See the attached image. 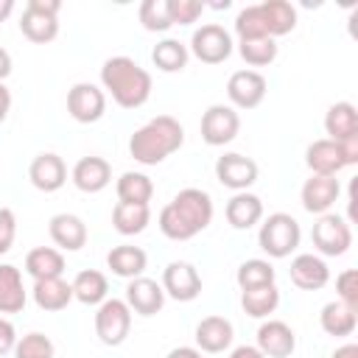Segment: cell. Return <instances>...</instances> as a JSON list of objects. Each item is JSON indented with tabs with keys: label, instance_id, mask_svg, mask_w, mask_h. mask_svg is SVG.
<instances>
[{
	"label": "cell",
	"instance_id": "3957f363",
	"mask_svg": "<svg viewBox=\"0 0 358 358\" xmlns=\"http://www.w3.org/2000/svg\"><path fill=\"white\" fill-rule=\"evenodd\" d=\"M185 143V129L171 115H157L145 126H140L129 140V154L140 165H159Z\"/></svg>",
	"mask_w": 358,
	"mask_h": 358
},
{
	"label": "cell",
	"instance_id": "ffe728a7",
	"mask_svg": "<svg viewBox=\"0 0 358 358\" xmlns=\"http://www.w3.org/2000/svg\"><path fill=\"white\" fill-rule=\"evenodd\" d=\"M305 162H308L310 173H316V176H336L341 168H347L338 143H336V140H327V137H324V140H313V143L308 145Z\"/></svg>",
	"mask_w": 358,
	"mask_h": 358
},
{
	"label": "cell",
	"instance_id": "816d5d0a",
	"mask_svg": "<svg viewBox=\"0 0 358 358\" xmlns=\"http://www.w3.org/2000/svg\"><path fill=\"white\" fill-rule=\"evenodd\" d=\"M0 255H3V252H0Z\"/></svg>",
	"mask_w": 358,
	"mask_h": 358
},
{
	"label": "cell",
	"instance_id": "cb8c5ba5",
	"mask_svg": "<svg viewBox=\"0 0 358 358\" xmlns=\"http://www.w3.org/2000/svg\"><path fill=\"white\" fill-rule=\"evenodd\" d=\"M28 302V291L22 285V274L17 266H0V313H20Z\"/></svg>",
	"mask_w": 358,
	"mask_h": 358
},
{
	"label": "cell",
	"instance_id": "e0dca14e",
	"mask_svg": "<svg viewBox=\"0 0 358 358\" xmlns=\"http://www.w3.org/2000/svg\"><path fill=\"white\" fill-rule=\"evenodd\" d=\"M341 185L336 176H316L310 173V179L302 185V207L313 215H324L336 201H338Z\"/></svg>",
	"mask_w": 358,
	"mask_h": 358
},
{
	"label": "cell",
	"instance_id": "30bf717a",
	"mask_svg": "<svg viewBox=\"0 0 358 358\" xmlns=\"http://www.w3.org/2000/svg\"><path fill=\"white\" fill-rule=\"evenodd\" d=\"M67 112L73 120L78 123H95L103 117L106 112V95L101 87L90 84V81H78L70 87L67 92Z\"/></svg>",
	"mask_w": 358,
	"mask_h": 358
},
{
	"label": "cell",
	"instance_id": "60d3db41",
	"mask_svg": "<svg viewBox=\"0 0 358 358\" xmlns=\"http://www.w3.org/2000/svg\"><path fill=\"white\" fill-rule=\"evenodd\" d=\"M336 291H338V302L358 310V271L355 268H344L336 277Z\"/></svg>",
	"mask_w": 358,
	"mask_h": 358
},
{
	"label": "cell",
	"instance_id": "52a82bcc",
	"mask_svg": "<svg viewBox=\"0 0 358 358\" xmlns=\"http://www.w3.org/2000/svg\"><path fill=\"white\" fill-rule=\"evenodd\" d=\"M190 50H193V56H196L199 62H204V64H221V62H227L229 53H232V36H229V31H227L224 25L207 22V25H201V28L193 31V36H190Z\"/></svg>",
	"mask_w": 358,
	"mask_h": 358
},
{
	"label": "cell",
	"instance_id": "d590c367",
	"mask_svg": "<svg viewBox=\"0 0 358 358\" xmlns=\"http://www.w3.org/2000/svg\"><path fill=\"white\" fill-rule=\"evenodd\" d=\"M241 291H249V288H260V285H271L274 282V266L268 260H260V257H252V260H243L238 266V274H235Z\"/></svg>",
	"mask_w": 358,
	"mask_h": 358
},
{
	"label": "cell",
	"instance_id": "6da1fadb",
	"mask_svg": "<svg viewBox=\"0 0 358 358\" xmlns=\"http://www.w3.org/2000/svg\"><path fill=\"white\" fill-rule=\"evenodd\" d=\"M213 221V199L199 187H185L159 213V229L171 241H190Z\"/></svg>",
	"mask_w": 358,
	"mask_h": 358
},
{
	"label": "cell",
	"instance_id": "ac0fdd59",
	"mask_svg": "<svg viewBox=\"0 0 358 358\" xmlns=\"http://www.w3.org/2000/svg\"><path fill=\"white\" fill-rule=\"evenodd\" d=\"M327 280H330V268H327V263L319 255L305 252V255H296L291 260V282L296 288H302V291H319V288L327 285Z\"/></svg>",
	"mask_w": 358,
	"mask_h": 358
},
{
	"label": "cell",
	"instance_id": "8d00e7d4",
	"mask_svg": "<svg viewBox=\"0 0 358 358\" xmlns=\"http://www.w3.org/2000/svg\"><path fill=\"white\" fill-rule=\"evenodd\" d=\"M238 50H241L243 62L252 64V67H266L277 59V42L268 39V36L266 39H246V42L238 45Z\"/></svg>",
	"mask_w": 358,
	"mask_h": 358
},
{
	"label": "cell",
	"instance_id": "d4e9b609",
	"mask_svg": "<svg viewBox=\"0 0 358 358\" xmlns=\"http://www.w3.org/2000/svg\"><path fill=\"white\" fill-rule=\"evenodd\" d=\"M106 266L112 268V274L123 277V280H134V277H143L145 266H148V255L140 249V246H115L109 255H106Z\"/></svg>",
	"mask_w": 358,
	"mask_h": 358
},
{
	"label": "cell",
	"instance_id": "681fc988",
	"mask_svg": "<svg viewBox=\"0 0 358 358\" xmlns=\"http://www.w3.org/2000/svg\"><path fill=\"white\" fill-rule=\"evenodd\" d=\"M8 73H11V56H8L6 48H0V81H3Z\"/></svg>",
	"mask_w": 358,
	"mask_h": 358
},
{
	"label": "cell",
	"instance_id": "e575fe53",
	"mask_svg": "<svg viewBox=\"0 0 358 358\" xmlns=\"http://www.w3.org/2000/svg\"><path fill=\"white\" fill-rule=\"evenodd\" d=\"M151 62L162 70V73H179L187 64V48L179 39H162L154 45L151 50Z\"/></svg>",
	"mask_w": 358,
	"mask_h": 358
},
{
	"label": "cell",
	"instance_id": "bcb514c9",
	"mask_svg": "<svg viewBox=\"0 0 358 358\" xmlns=\"http://www.w3.org/2000/svg\"><path fill=\"white\" fill-rule=\"evenodd\" d=\"M229 358H266V355H263L257 347H249V344H243V347H235Z\"/></svg>",
	"mask_w": 358,
	"mask_h": 358
},
{
	"label": "cell",
	"instance_id": "ee69618b",
	"mask_svg": "<svg viewBox=\"0 0 358 358\" xmlns=\"http://www.w3.org/2000/svg\"><path fill=\"white\" fill-rule=\"evenodd\" d=\"M338 148H341V154H344V162H347V165H355V162H358V134H355V137L341 140V143H338Z\"/></svg>",
	"mask_w": 358,
	"mask_h": 358
},
{
	"label": "cell",
	"instance_id": "ab89813d",
	"mask_svg": "<svg viewBox=\"0 0 358 358\" xmlns=\"http://www.w3.org/2000/svg\"><path fill=\"white\" fill-rule=\"evenodd\" d=\"M168 8H171V22L173 25H190L201 17L204 3L201 0H168Z\"/></svg>",
	"mask_w": 358,
	"mask_h": 358
},
{
	"label": "cell",
	"instance_id": "8992f818",
	"mask_svg": "<svg viewBox=\"0 0 358 358\" xmlns=\"http://www.w3.org/2000/svg\"><path fill=\"white\" fill-rule=\"evenodd\" d=\"M131 330V310L126 305V299H103L95 310V336L106 344V347H117L126 341Z\"/></svg>",
	"mask_w": 358,
	"mask_h": 358
},
{
	"label": "cell",
	"instance_id": "8fae6325",
	"mask_svg": "<svg viewBox=\"0 0 358 358\" xmlns=\"http://www.w3.org/2000/svg\"><path fill=\"white\" fill-rule=\"evenodd\" d=\"M162 291L165 296L176 299V302H193L201 294V277L196 271V266L173 260L165 266L162 271Z\"/></svg>",
	"mask_w": 358,
	"mask_h": 358
},
{
	"label": "cell",
	"instance_id": "9a60e30c",
	"mask_svg": "<svg viewBox=\"0 0 358 358\" xmlns=\"http://www.w3.org/2000/svg\"><path fill=\"white\" fill-rule=\"evenodd\" d=\"M126 305H129V310H134L140 316H154L165 305V291L151 277H134L126 285Z\"/></svg>",
	"mask_w": 358,
	"mask_h": 358
},
{
	"label": "cell",
	"instance_id": "603a6c76",
	"mask_svg": "<svg viewBox=\"0 0 358 358\" xmlns=\"http://www.w3.org/2000/svg\"><path fill=\"white\" fill-rule=\"evenodd\" d=\"M227 221L232 229H249L255 227L260 218H263V201L255 196V193H235L229 201H227V210H224Z\"/></svg>",
	"mask_w": 358,
	"mask_h": 358
},
{
	"label": "cell",
	"instance_id": "f907efd6",
	"mask_svg": "<svg viewBox=\"0 0 358 358\" xmlns=\"http://www.w3.org/2000/svg\"><path fill=\"white\" fill-rule=\"evenodd\" d=\"M14 11V0H0V22Z\"/></svg>",
	"mask_w": 358,
	"mask_h": 358
},
{
	"label": "cell",
	"instance_id": "7dc6e473",
	"mask_svg": "<svg viewBox=\"0 0 358 358\" xmlns=\"http://www.w3.org/2000/svg\"><path fill=\"white\" fill-rule=\"evenodd\" d=\"M168 358H201V350L196 347H176L168 352Z\"/></svg>",
	"mask_w": 358,
	"mask_h": 358
},
{
	"label": "cell",
	"instance_id": "5bb4252c",
	"mask_svg": "<svg viewBox=\"0 0 358 358\" xmlns=\"http://www.w3.org/2000/svg\"><path fill=\"white\" fill-rule=\"evenodd\" d=\"M28 179L36 190L42 193H56L64 182H67V165L59 154L53 151H45V154H36L31 168H28Z\"/></svg>",
	"mask_w": 358,
	"mask_h": 358
},
{
	"label": "cell",
	"instance_id": "1f68e13d",
	"mask_svg": "<svg viewBox=\"0 0 358 358\" xmlns=\"http://www.w3.org/2000/svg\"><path fill=\"white\" fill-rule=\"evenodd\" d=\"M280 305V291L277 285H260V288H249L241 291V308L246 310V316L252 319H266L268 313H274Z\"/></svg>",
	"mask_w": 358,
	"mask_h": 358
},
{
	"label": "cell",
	"instance_id": "2e32d148",
	"mask_svg": "<svg viewBox=\"0 0 358 358\" xmlns=\"http://www.w3.org/2000/svg\"><path fill=\"white\" fill-rule=\"evenodd\" d=\"M257 350L266 358H288L296 350V336L285 322L268 319L257 327Z\"/></svg>",
	"mask_w": 358,
	"mask_h": 358
},
{
	"label": "cell",
	"instance_id": "9c48e42d",
	"mask_svg": "<svg viewBox=\"0 0 358 358\" xmlns=\"http://www.w3.org/2000/svg\"><path fill=\"white\" fill-rule=\"evenodd\" d=\"M238 131H241V117L227 103H213L201 115V140L207 145H227L238 137Z\"/></svg>",
	"mask_w": 358,
	"mask_h": 358
},
{
	"label": "cell",
	"instance_id": "d6a6232c",
	"mask_svg": "<svg viewBox=\"0 0 358 358\" xmlns=\"http://www.w3.org/2000/svg\"><path fill=\"white\" fill-rule=\"evenodd\" d=\"M115 190H117V199L123 204H148L154 196V182L145 173L126 171V173H120Z\"/></svg>",
	"mask_w": 358,
	"mask_h": 358
},
{
	"label": "cell",
	"instance_id": "f1b7e54d",
	"mask_svg": "<svg viewBox=\"0 0 358 358\" xmlns=\"http://www.w3.org/2000/svg\"><path fill=\"white\" fill-rule=\"evenodd\" d=\"M319 324H322V330L327 333V336H336V338H341V336H352V330H355V324H358V310H352V308H347L344 302H327L324 308H322V313H319Z\"/></svg>",
	"mask_w": 358,
	"mask_h": 358
},
{
	"label": "cell",
	"instance_id": "7bdbcfd3",
	"mask_svg": "<svg viewBox=\"0 0 358 358\" xmlns=\"http://www.w3.org/2000/svg\"><path fill=\"white\" fill-rule=\"evenodd\" d=\"M14 344H17V330H14V324L0 316V355L11 352Z\"/></svg>",
	"mask_w": 358,
	"mask_h": 358
},
{
	"label": "cell",
	"instance_id": "f6af8a7d",
	"mask_svg": "<svg viewBox=\"0 0 358 358\" xmlns=\"http://www.w3.org/2000/svg\"><path fill=\"white\" fill-rule=\"evenodd\" d=\"M8 109H11V92H8V87L0 81V123L8 117Z\"/></svg>",
	"mask_w": 358,
	"mask_h": 358
},
{
	"label": "cell",
	"instance_id": "277c9868",
	"mask_svg": "<svg viewBox=\"0 0 358 358\" xmlns=\"http://www.w3.org/2000/svg\"><path fill=\"white\" fill-rule=\"evenodd\" d=\"M299 221L288 213H271L257 232V243L268 257H288L299 246Z\"/></svg>",
	"mask_w": 358,
	"mask_h": 358
},
{
	"label": "cell",
	"instance_id": "74e56055",
	"mask_svg": "<svg viewBox=\"0 0 358 358\" xmlns=\"http://www.w3.org/2000/svg\"><path fill=\"white\" fill-rule=\"evenodd\" d=\"M140 22H143L145 31H168L173 25L168 0H145L140 6Z\"/></svg>",
	"mask_w": 358,
	"mask_h": 358
},
{
	"label": "cell",
	"instance_id": "4dcf8cb0",
	"mask_svg": "<svg viewBox=\"0 0 358 358\" xmlns=\"http://www.w3.org/2000/svg\"><path fill=\"white\" fill-rule=\"evenodd\" d=\"M70 285H73V299H78L81 305H101L106 299V291H109L106 277L95 268L78 271Z\"/></svg>",
	"mask_w": 358,
	"mask_h": 358
},
{
	"label": "cell",
	"instance_id": "7a4b0ae2",
	"mask_svg": "<svg viewBox=\"0 0 358 358\" xmlns=\"http://www.w3.org/2000/svg\"><path fill=\"white\" fill-rule=\"evenodd\" d=\"M101 84L123 109H137L151 98V73L129 56H112L101 67Z\"/></svg>",
	"mask_w": 358,
	"mask_h": 358
},
{
	"label": "cell",
	"instance_id": "484cf974",
	"mask_svg": "<svg viewBox=\"0 0 358 358\" xmlns=\"http://www.w3.org/2000/svg\"><path fill=\"white\" fill-rule=\"evenodd\" d=\"M34 302L42 310H64L73 302V285L62 277L34 280Z\"/></svg>",
	"mask_w": 358,
	"mask_h": 358
},
{
	"label": "cell",
	"instance_id": "ba28073f",
	"mask_svg": "<svg viewBox=\"0 0 358 358\" xmlns=\"http://www.w3.org/2000/svg\"><path fill=\"white\" fill-rule=\"evenodd\" d=\"M310 238H313V246L322 255H327V257H338V255H344L352 246V229H350V224L341 215H333V213L319 215V221L310 229Z\"/></svg>",
	"mask_w": 358,
	"mask_h": 358
},
{
	"label": "cell",
	"instance_id": "7c38bea8",
	"mask_svg": "<svg viewBox=\"0 0 358 358\" xmlns=\"http://www.w3.org/2000/svg\"><path fill=\"white\" fill-rule=\"evenodd\" d=\"M215 179L224 187L241 193L257 182V162L243 154H224L215 159Z\"/></svg>",
	"mask_w": 358,
	"mask_h": 358
},
{
	"label": "cell",
	"instance_id": "4316f807",
	"mask_svg": "<svg viewBox=\"0 0 358 358\" xmlns=\"http://www.w3.org/2000/svg\"><path fill=\"white\" fill-rule=\"evenodd\" d=\"M324 131L330 134L327 140H336V143H341L347 137H355L358 134V112H355V106L350 101L333 103L327 109V115H324Z\"/></svg>",
	"mask_w": 358,
	"mask_h": 358
},
{
	"label": "cell",
	"instance_id": "4fadbf2b",
	"mask_svg": "<svg viewBox=\"0 0 358 358\" xmlns=\"http://www.w3.org/2000/svg\"><path fill=\"white\" fill-rule=\"evenodd\" d=\"M227 95L232 109H255L266 98V78L257 70H235L227 81Z\"/></svg>",
	"mask_w": 358,
	"mask_h": 358
},
{
	"label": "cell",
	"instance_id": "b9f144b4",
	"mask_svg": "<svg viewBox=\"0 0 358 358\" xmlns=\"http://www.w3.org/2000/svg\"><path fill=\"white\" fill-rule=\"evenodd\" d=\"M14 235H17V218L8 207H0V252L3 255L11 249Z\"/></svg>",
	"mask_w": 358,
	"mask_h": 358
},
{
	"label": "cell",
	"instance_id": "f546056e",
	"mask_svg": "<svg viewBox=\"0 0 358 358\" xmlns=\"http://www.w3.org/2000/svg\"><path fill=\"white\" fill-rule=\"evenodd\" d=\"M260 14H263V22H266V34L274 39V36H285L296 28V11L291 3L285 0H266L260 3Z\"/></svg>",
	"mask_w": 358,
	"mask_h": 358
},
{
	"label": "cell",
	"instance_id": "83f0119b",
	"mask_svg": "<svg viewBox=\"0 0 358 358\" xmlns=\"http://www.w3.org/2000/svg\"><path fill=\"white\" fill-rule=\"evenodd\" d=\"M25 271L34 280H50V277H62L64 271V257L59 249L53 246H36L25 255Z\"/></svg>",
	"mask_w": 358,
	"mask_h": 358
},
{
	"label": "cell",
	"instance_id": "5b68a950",
	"mask_svg": "<svg viewBox=\"0 0 358 358\" xmlns=\"http://www.w3.org/2000/svg\"><path fill=\"white\" fill-rule=\"evenodd\" d=\"M59 0H28L22 20H20V31L25 39L45 45L53 42L59 36Z\"/></svg>",
	"mask_w": 358,
	"mask_h": 358
},
{
	"label": "cell",
	"instance_id": "d6986e66",
	"mask_svg": "<svg viewBox=\"0 0 358 358\" xmlns=\"http://www.w3.org/2000/svg\"><path fill=\"white\" fill-rule=\"evenodd\" d=\"M73 185L81 193H101L112 182V168L103 157H81L73 165Z\"/></svg>",
	"mask_w": 358,
	"mask_h": 358
},
{
	"label": "cell",
	"instance_id": "836d02e7",
	"mask_svg": "<svg viewBox=\"0 0 358 358\" xmlns=\"http://www.w3.org/2000/svg\"><path fill=\"white\" fill-rule=\"evenodd\" d=\"M151 221L148 204H123L117 201L112 210V224L120 235H140Z\"/></svg>",
	"mask_w": 358,
	"mask_h": 358
},
{
	"label": "cell",
	"instance_id": "f35d334b",
	"mask_svg": "<svg viewBox=\"0 0 358 358\" xmlns=\"http://www.w3.org/2000/svg\"><path fill=\"white\" fill-rule=\"evenodd\" d=\"M14 358H53V341L45 333H28L17 338Z\"/></svg>",
	"mask_w": 358,
	"mask_h": 358
},
{
	"label": "cell",
	"instance_id": "7402d4cb",
	"mask_svg": "<svg viewBox=\"0 0 358 358\" xmlns=\"http://www.w3.org/2000/svg\"><path fill=\"white\" fill-rule=\"evenodd\" d=\"M48 232H50L53 243L59 249H64V252H78L87 243V224L73 213L53 215L50 224H48Z\"/></svg>",
	"mask_w": 358,
	"mask_h": 358
},
{
	"label": "cell",
	"instance_id": "44dd1931",
	"mask_svg": "<svg viewBox=\"0 0 358 358\" xmlns=\"http://www.w3.org/2000/svg\"><path fill=\"white\" fill-rule=\"evenodd\" d=\"M235 338L232 322L224 316H204L196 324V344L201 352H224Z\"/></svg>",
	"mask_w": 358,
	"mask_h": 358
},
{
	"label": "cell",
	"instance_id": "c3c4849f",
	"mask_svg": "<svg viewBox=\"0 0 358 358\" xmlns=\"http://www.w3.org/2000/svg\"><path fill=\"white\" fill-rule=\"evenodd\" d=\"M333 358H358V344H344L333 352Z\"/></svg>",
	"mask_w": 358,
	"mask_h": 358
}]
</instances>
